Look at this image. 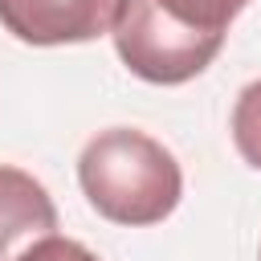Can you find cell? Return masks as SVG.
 Instances as JSON below:
<instances>
[{
    "mask_svg": "<svg viewBox=\"0 0 261 261\" xmlns=\"http://www.w3.org/2000/svg\"><path fill=\"white\" fill-rule=\"evenodd\" d=\"M77 184L98 216L126 228L167 220L184 196V171L175 155L135 126H110L94 135L82 147Z\"/></svg>",
    "mask_w": 261,
    "mask_h": 261,
    "instance_id": "1",
    "label": "cell"
},
{
    "mask_svg": "<svg viewBox=\"0 0 261 261\" xmlns=\"http://www.w3.org/2000/svg\"><path fill=\"white\" fill-rule=\"evenodd\" d=\"M110 37L122 65L151 86L192 82L196 73L212 65V57L224 45V37L188 29L175 16H167L159 0H122V12Z\"/></svg>",
    "mask_w": 261,
    "mask_h": 261,
    "instance_id": "2",
    "label": "cell"
},
{
    "mask_svg": "<svg viewBox=\"0 0 261 261\" xmlns=\"http://www.w3.org/2000/svg\"><path fill=\"white\" fill-rule=\"evenodd\" d=\"M122 0H0V24L24 45H82L114 33Z\"/></svg>",
    "mask_w": 261,
    "mask_h": 261,
    "instance_id": "3",
    "label": "cell"
},
{
    "mask_svg": "<svg viewBox=\"0 0 261 261\" xmlns=\"http://www.w3.org/2000/svg\"><path fill=\"white\" fill-rule=\"evenodd\" d=\"M57 208L41 179L0 163V261H16L33 241L53 237Z\"/></svg>",
    "mask_w": 261,
    "mask_h": 261,
    "instance_id": "4",
    "label": "cell"
},
{
    "mask_svg": "<svg viewBox=\"0 0 261 261\" xmlns=\"http://www.w3.org/2000/svg\"><path fill=\"white\" fill-rule=\"evenodd\" d=\"M249 0H159V8L167 16H175L179 24L200 29V33H216V37L228 33V24L237 20V12Z\"/></svg>",
    "mask_w": 261,
    "mask_h": 261,
    "instance_id": "5",
    "label": "cell"
},
{
    "mask_svg": "<svg viewBox=\"0 0 261 261\" xmlns=\"http://www.w3.org/2000/svg\"><path fill=\"white\" fill-rule=\"evenodd\" d=\"M232 143H237L241 159L261 171V77L249 82L237 94V106H232Z\"/></svg>",
    "mask_w": 261,
    "mask_h": 261,
    "instance_id": "6",
    "label": "cell"
},
{
    "mask_svg": "<svg viewBox=\"0 0 261 261\" xmlns=\"http://www.w3.org/2000/svg\"><path fill=\"white\" fill-rule=\"evenodd\" d=\"M16 261H98L82 241H73V237H41V241H33Z\"/></svg>",
    "mask_w": 261,
    "mask_h": 261,
    "instance_id": "7",
    "label": "cell"
}]
</instances>
